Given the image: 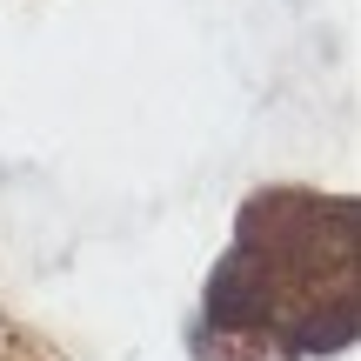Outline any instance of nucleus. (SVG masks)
Returning <instances> with one entry per match:
<instances>
[{
    "label": "nucleus",
    "instance_id": "f257e3e1",
    "mask_svg": "<svg viewBox=\"0 0 361 361\" xmlns=\"http://www.w3.org/2000/svg\"><path fill=\"white\" fill-rule=\"evenodd\" d=\"M207 308H214V322L221 328H247L261 314V268H255V255H228V268L214 274V301H207Z\"/></svg>",
    "mask_w": 361,
    "mask_h": 361
},
{
    "label": "nucleus",
    "instance_id": "f03ea898",
    "mask_svg": "<svg viewBox=\"0 0 361 361\" xmlns=\"http://www.w3.org/2000/svg\"><path fill=\"white\" fill-rule=\"evenodd\" d=\"M341 341H355V308H341L335 322H314V328H301V348H308V355H335Z\"/></svg>",
    "mask_w": 361,
    "mask_h": 361
}]
</instances>
